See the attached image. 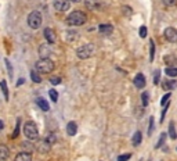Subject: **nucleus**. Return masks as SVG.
<instances>
[{"label": "nucleus", "instance_id": "obj_1", "mask_svg": "<svg viewBox=\"0 0 177 161\" xmlns=\"http://www.w3.org/2000/svg\"><path fill=\"white\" fill-rule=\"evenodd\" d=\"M86 20H87V17L83 11L76 10V11H72L66 17V24L72 25V26H79V25H83L84 22H86Z\"/></svg>", "mask_w": 177, "mask_h": 161}, {"label": "nucleus", "instance_id": "obj_2", "mask_svg": "<svg viewBox=\"0 0 177 161\" xmlns=\"http://www.w3.org/2000/svg\"><path fill=\"white\" fill-rule=\"evenodd\" d=\"M35 68H36L37 72H42V74H49L55 68V64L50 58H40L39 61H36L35 64Z\"/></svg>", "mask_w": 177, "mask_h": 161}, {"label": "nucleus", "instance_id": "obj_3", "mask_svg": "<svg viewBox=\"0 0 177 161\" xmlns=\"http://www.w3.org/2000/svg\"><path fill=\"white\" fill-rule=\"evenodd\" d=\"M94 51H96V47H94V45H91V43H87V45H83V46L78 47L76 54H78V57H79V58H82V60H86V58H90L91 56H93Z\"/></svg>", "mask_w": 177, "mask_h": 161}, {"label": "nucleus", "instance_id": "obj_4", "mask_svg": "<svg viewBox=\"0 0 177 161\" xmlns=\"http://www.w3.org/2000/svg\"><path fill=\"white\" fill-rule=\"evenodd\" d=\"M24 135H25L29 140H35L39 138V132H37V128H36V125H35V122L29 121L24 125Z\"/></svg>", "mask_w": 177, "mask_h": 161}, {"label": "nucleus", "instance_id": "obj_5", "mask_svg": "<svg viewBox=\"0 0 177 161\" xmlns=\"http://www.w3.org/2000/svg\"><path fill=\"white\" fill-rule=\"evenodd\" d=\"M42 21H43V18H42L40 11L35 10V11H32V13L28 15V25L31 26L32 29L40 28V25H42Z\"/></svg>", "mask_w": 177, "mask_h": 161}, {"label": "nucleus", "instance_id": "obj_6", "mask_svg": "<svg viewBox=\"0 0 177 161\" xmlns=\"http://www.w3.org/2000/svg\"><path fill=\"white\" fill-rule=\"evenodd\" d=\"M54 8L57 11H66L71 7V0H54Z\"/></svg>", "mask_w": 177, "mask_h": 161}, {"label": "nucleus", "instance_id": "obj_7", "mask_svg": "<svg viewBox=\"0 0 177 161\" xmlns=\"http://www.w3.org/2000/svg\"><path fill=\"white\" fill-rule=\"evenodd\" d=\"M165 38H166V40H169V42L174 43L177 42V29L176 28H166L165 29Z\"/></svg>", "mask_w": 177, "mask_h": 161}, {"label": "nucleus", "instance_id": "obj_8", "mask_svg": "<svg viewBox=\"0 0 177 161\" xmlns=\"http://www.w3.org/2000/svg\"><path fill=\"white\" fill-rule=\"evenodd\" d=\"M43 35H44V38H46V40L49 43H54L55 40H57V35H55L54 29H51V28H46V29H44Z\"/></svg>", "mask_w": 177, "mask_h": 161}, {"label": "nucleus", "instance_id": "obj_9", "mask_svg": "<svg viewBox=\"0 0 177 161\" xmlns=\"http://www.w3.org/2000/svg\"><path fill=\"white\" fill-rule=\"evenodd\" d=\"M134 86L137 89H143L145 86V76L143 74H137V75L134 76Z\"/></svg>", "mask_w": 177, "mask_h": 161}, {"label": "nucleus", "instance_id": "obj_10", "mask_svg": "<svg viewBox=\"0 0 177 161\" xmlns=\"http://www.w3.org/2000/svg\"><path fill=\"white\" fill-rule=\"evenodd\" d=\"M51 149V144L47 142L46 139L42 140V142H39V146H37V150L40 151V153H49Z\"/></svg>", "mask_w": 177, "mask_h": 161}, {"label": "nucleus", "instance_id": "obj_11", "mask_svg": "<svg viewBox=\"0 0 177 161\" xmlns=\"http://www.w3.org/2000/svg\"><path fill=\"white\" fill-rule=\"evenodd\" d=\"M14 161H32V156L29 151H22V153H18L15 156Z\"/></svg>", "mask_w": 177, "mask_h": 161}, {"label": "nucleus", "instance_id": "obj_12", "mask_svg": "<svg viewBox=\"0 0 177 161\" xmlns=\"http://www.w3.org/2000/svg\"><path fill=\"white\" fill-rule=\"evenodd\" d=\"M84 6H86V8L94 11L100 7V2L98 0H84Z\"/></svg>", "mask_w": 177, "mask_h": 161}, {"label": "nucleus", "instance_id": "obj_13", "mask_svg": "<svg viewBox=\"0 0 177 161\" xmlns=\"http://www.w3.org/2000/svg\"><path fill=\"white\" fill-rule=\"evenodd\" d=\"M76 132H78V125H76V122L71 121L68 122V125H66V133L69 136H75Z\"/></svg>", "mask_w": 177, "mask_h": 161}, {"label": "nucleus", "instance_id": "obj_14", "mask_svg": "<svg viewBox=\"0 0 177 161\" xmlns=\"http://www.w3.org/2000/svg\"><path fill=\"white\" fill-rule=\"evenodd\" d=\"M100 32L104 33V35H111L114 32V26L111 24H101L100 25Z\"/></svg>", "mask_w": 177, "mask_h": 161}, {"label": "nucleus", "instance_id": "obj_15", "mask_svg": "<svg viewBox=\"0 0 177 161\" xmlns=\"http://www.w3.org/2000/svg\"><path fill=\"white\" fill-rule=\"evenodd\" d=\"M8 156H10L8 147L4 146V144H0V160H7Z\"/></svg>", "mask_w": 177, "mask_h": 161}, {"label": "nucleus", "instance_id": "obj_16", "mask_svg": "<svg viewBox=\"0 0 177 161\" xmlns=\"http://www.w3.org/2000/svg\"><path fill=\"white\" fill-rule=\"evenodd\" d=\"M37 106H39L40 108L43 111H49L50 110V104L47 103L46 99H43V97H40V99H37Z\"/></svg>", "mask_w": 177, "mask_h": 161}, {"label": "nucleus", "instance_id": "obj_17", "mask_svg": "<svg viewBox=\"0 0 177 161\" xmlns=\"http://www.w3.org/2000/svg\"><path fill=\"white\" fill-rule=\"evenodd\" d=\"M39 54L43 58H47L49 57V54H50V47L47 46V45H42V46L39 47Z\"/></svg>", "mask_w": 177, "mask_h": 161}, {"label": "nucleus", "instance_id": "obj_18", "mask_svg": "<svg viewBox=\"0 0 177 161\" xmlns=\"http://www.w3.org/2000/svg\"><path fill=\"white\" fill-rule=\"evenodd\" d=\"M176 85H177L176 81H163L162 82L163 90H172L173 88H176Z\"/></svg>", "mask_w": 177, "mask_h": 161}, {"label": "nucleus", "instance_id": "obj_19", "mask_svg": "<svg viewBox=\"0 0 177 161\" xmlns=\"http://www.w3.org/2000/svg\"><path fill=\"white\" fill-rule=\"evenodd\" d=\"M141 140H143V135H141V132L140 131H137V132H134V135H133V146H138V144L141 143Z\"/></svg>", "mask_w": 177, "mask_h": 161}, {"label": "nucleus", "instance_id": "obj_20", "mask_svg": "<svg viewBox=\"0 0 177 161\" xmlns=\"http://www.w3.org/2000/svg\"><path fill=\"white\" fill-rule=\"evenodd\" d=\"M31 78H32V81L35 83H40V82H42V78H40L39 72H37L36 70H32V71H31Z\"/></svg>", "mask_w": 177, "mask_h": 161}, {"label": "nucleus", "instance_id": "obj_21", "mask_svg": "<svg viewBox=\"0 0 177 161\" xmlns=\"http://www.w3.org/2000/svg\"><path fill=\"white\" fill-rule=\"evenodd\" d=\"M165 72H166L167 76H172V78H176L177 76V68L176 67H167L166 70H165Z\"/></svg>", "mask_w": 177, "mask_h": 161}, {"label": "nucleus", "instance_id": "obj_22", "mask_svg": "<svg viewBox=\"0 0 177 161\" xmlns=\"http://www.w3.org/2000/svg\"><path fill=\"white\" fill-rule=\"evenodd\" d=\"M0 88H1V90H3V94L4 97H6V100H8V88H7V83H6V81H0Z\"/></svg>", "mask_w": 177, "mask_h": 161}, {"label": "nucleus", "instance_id": "obj_23", "mask_svg": "<svg viewBox=\"0 0 177 161\" xmlns=\"http://www.w3.org/2000/svg\"><path fill=\"white\" fill-rule=\"evenodd\" d=\"M169 136L172 138L173 140L177 139V132H176V128H174V124L173 122H170V125H169Z\"/></svg>", "mask_w": 177, "mask_h": 161}, {"label": "nucleus", "instance_id": "obj_24", "mask_svg": "<svg viewBox=\"0 0 177 161\" xmlns=\"http://www.w3.org/2000/svg\"><path fill=\"white\" fill-rule=\"evenodd\" d=\"M170 99H172V92H167V93L165 94L162 99H161V106H163V107H165V106H167Z\"/></svg>", "mask_w": 177, "mask_h": 161}, {"label": "nucleus", "instance_id": "obj_25", "mask_svg": "<svg viewBox=\"0 0 177 161\" xmlns=\"http://www.w3.org/2000/svg\"><path fill=\"white\" fill-rule=\"evenodd\" d=\"M149 51H151V54H149V61H154V54H155V43H154V40H149Z\"/></svg>", "mask_w": 177, "mask_h": 161}, {"label": "nucleus", "instance_id": "obj_26", "mask_svg": "<svg viewBox=\"0 0 177 161\" xmlns=\"http://www.w3.org/2000/svg\"><path fill=\"white\" fill-rule=\"evenodd\" d=\"M49 94H50V99H51V101L53 103H57V100H58V92L55 89H50L49 90Z\"/></svg>", "mask_w": 177, "mask_h": 161}, {"label": "nucleus", "instance_id": "obj_27", "mask_svg": "<svg viewBox=\"0 0 177 161\" xmlns=\"http://www.w3.org/2000/svg\"><path fill=\"white\" fill-rule=\"evenodd\" d=\"M4 63H6V65H7L8 76H10V78H13V76H14V72H13V65H11L10 60H8V58H4Z\"/></svg>", "mask_w": 177, "mask_h": 161}, {"label": "nucleus", "instance_id": "obj_28", "mask_svg": "<svg viewBox=\"0 0 177 161\" xmlns=\"http://www.w3.org/2000/svg\"><path fill=\"white\" fill-rule=\"evenodd\" d=\"M141 100H143V106H148V103H149V93L148 92H143V94H141Z\"/></svg>", "mask_w": 177, "mask_h": 161}, {"label": "nucleus", "instance_id": "obj_29", "mask_svg": "<svg viewBox=\"0 0 177 161\" xmlns=\"http://www.w3.org/2000/svg\"><path fill=\"white\" fill-rule=\"evenodd\" d=\"M21 146H22V149H24V150H28L29 153L33 150V144H32V143H29V142H22Z\"/></svg>", "mask_w": 177, "mask_h": 161}, {"label": "nucleus", "instance_id": "obj_30", "mask_svg": "<svg viewBox=\"0 0 177 161\" xmlns=\"http://www.w3.org/2000/svg\"><path fill=\"white\" fill-rule=\"evenodd\" d=\"M166 133H161V138H159V140H158V143H156V149H159V147L162 146L163 143H165V140H166Z\"/></svg>", "mask_w": 177, "mask_h": 161}, {"label": "nucleus", "instance_id": "obj_31", "mask_svg": "<svg viewBox=\"0 0 177 161\" xmlns=\"http://www.w3.org/2000/svg\"><path fill=\"white\" fill-rule=\"evenodd\" d=\"M159 82H161V70H156L155 74H154V83L158 85Z\"/></svg>", "mask_w": 177, "mask_h": 161}, {"label": "nucleus", "instance_id": "obj_32", "mask_svg": "<svg viewBox=\"0 0 177 161\" xmlns=\"http://www.w3.org/2000/svg\"><path fill=\"white\" fill-rule=\"evenodd\" d=\"M131 157V153H126V154H122L118 157V161H129Z\"/></svg>", "mask_w": 177, "mask_h": 161}, {"label": "nucleus", "instance_id": "obj_33", "mask_svg": "<svg viewBox=\"0 0 177 161\" xmlns=\"http://www.w3.org/2000/svg\"><path fill=\"white\" fill-rule=\"evenodd\" d=\"M19 122H21V119H17V126H15V129H14V132H13V135H11V138H17L18 136V133H19Z\"/></svg>", "mask_w": 177, "mask_h": 161}, {"label": "nucleus", "instance_id": "obj_34", "mask_svg": "<svg viewBox=\"0 0 177 161\" xmlns=\"http://www.w3.org/2000/svg\"><path fill=\"white\" fill-rule=\"evenodd\" d=\"M50 83L51 85H60V83H61V78H60V76H51Z\"/></svg>", "mask_w": 177, "mask_h": 161}, {"label": "nucleus", "instance_id": "obj_35", "mask_svg": "<svg viewBox=\"0 0 177 161\" xmlns=\"http://www.w3.org/2000/svg\"><path fill=\"white\" fill-rule=\"evenodd\" d=\"M140 38H147V26L145 25H143V26H140Z\"/></svg>", "mask_w": 177, "mask_h": 161}, {"label": "nucleus", "instance_id": "obj_36", "mask_svg": "<svg viewBox=\"0 0 177 161\" xmlns=\"http://www.w3.org/2000/svg\"><path fill=\"white\" fill-rule=\"evenodd\" d=\"M46 140H47V142H49L50 144H53V143L55 142V140H57V138H55L54 133H50V135H49V136L46 138Z\"/></svg>", "mask_w": 177, "mask_h": 161}, {"label": "nucleus", "instance_id": "obj_37", "mask_svg": "<svg viewBox=\"0 0 177 161\" xmlns=\"http://www.w3.org/2000/svg\"><path fill=\"white\" fill-rule=\"evenodd\" d=\"M152 131H154V117L149 118V128H148V135H151Z\"/></svg>", "mask_w": 177, "mask_h": 161}, {"label": "nucleus", "instance_id": "obj_38", "mask_svg": "<svg viewBox=\"0 0 177 161\" xmlns=\"http://www.w3.org/2000/svg\"><path fill=\"white\" fill-rule=\"evenodd\" d=\"M162 2L165 6H174V3H176V0H162Z\"/></svg>", "mask_w": 177, "mask_h": 161}, {"label": "nucleus", "instance_id": "obj_39", "mask_svg": "<svg viewBox=\"0 0 177 161\" xmlns=\"http://www.w3.org/2000/svg\"><path fill=\"white\" fill-rule=\"evenodd\" d=\"M122 10H123V13H125L126 15H130V14H131V8H130V7H126V6H123Z\"/></svg>", "mask_w": 177, "mask_h": 161}, {"label": "nucleus", "instance_id": "obj_40", "mask_svg": "<svg viewBox=\"0 0 177 161\" xmlns=\"http://www.w3.org/2000/svg\"><path fill=\"white\" fill-rule=\"evenodd\" d=\"M24 82H25V79H24V78H21V79H19V81H18V83H17V86L22 85V83H24Z\"/></svg>", "mask_w": 177, "mask_h": 161}, {"label": "nucleus", "instance_id": "obj_41", "mask_svg": "<svg viewBox=\"0 0 177 161\" xmlns=\"http://www.w3.org/2000/svg\"><path fill=\"white\" fill-rule=\"evenodd\" d=\"M3 126H4V124H3V121L0 119V129H3Z\"/></svg>", "mask_w": 177, "mask_h": 161}, {"label": "nucleus", "instance_id": "obj_42", "mask_svg": "<svg viewBox=\"0 0 177 161\" xmlns=\"http://www.w3.org/2000/svg\"><path fill=\"white\" fill-rule=\"evenodd\" d=\"M71 2H72V3H79L80 0H71Z\"/></svg>", "mask_w": 177, "mask_h": 161}]
</instances>
